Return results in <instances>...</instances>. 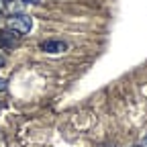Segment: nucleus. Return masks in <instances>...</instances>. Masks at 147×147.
Wrapping results in <instances>:
<instances>
[{"mask_svg": "<svg viewBox=\"0 0 147 147\" xmlns=\"http://www.w3.org/2000/svg\"><path fill=\"white\" fill-rule=\"evenodd\" d=\"M23 2H29V4H37V2H41V0H23Z\"/></svg>", "mask_w": 147, "mask_h": 147, "instance_id": "nucleus-5", "label": "nucleus"}, {"mask_svg": "<svg viewBox=\"0 0 147 147\" xmlns=\"http://www.w3.org/2000/svg\"><path fill=\"white\" fill-rule=\"evenodd\" d=\"M41 51H45V53H63V51H67V43L61 41V39H49V41L41 43Z\"/></svg>", "mask_w": 147, "mask_h": 147, "instance_id": "nucleus-2", "label": "nucleus"}, {"mask_svg": "<svg viewBox=\"0 0 147 147\" xmlns=\"http://www.w3.org/2000/svg\"><path fill=\"white\" fill-rule=\"evenodd\" d=\"M131 147H141V145H131Z\"/></svg>", "mask_w": 147, "mask_h": 147, "instance_id": "nucleus-9", "label": "nucleus"}, {"mask_svg": "<svg viewBox=\"0 0 147 147\" xmlns=\"http://www.w3.org/2000/svg\"><path fill=\"white\" fill-rule=\"evenodd\" d=\"M4 8V0H0V10H2Z\"/></svg>", "mask_w": 147, "mask_h": 147, "instance_id": "nucleus-8", "label": "nucleus"}, {"mask_svg": "<svg viewBox=\"0 0 147 147\" xmlns=\"http://www.w3.org/2000/svg\"><path fill=\"white\" fill-rule=\"evenodd\" d=\"M4 65V57H2V55H0V67H2Z\"/></svg>", "mask_w": 147, "mask_h": 147, "instance_id": "nucleus-7", "label": "nucleus"}, {"mask_svg": "<svg viewBox=\"0 0 147 147\" xmlns=\"http://www.w3.org/2000/svg\"><path fill=\"white\" fill-rule=\"evenodd\" d=\"M2 90H6V80L0 78V92H2Z\"/></svg>", "mask_w": 147, "mask_h": 147, "instance_id": "nucleus-4", "label": "nucleus"}, {"mask_svg": "<svg viewBox=\"0 0 147 147\" xmlns=\"http://www.w3.org/2000/svg\"><path fill=\"white\" fill-rule=\"evenodd\" d=\"M6 25H8V31H12L16 35H27L31 31V27H33V18L29 14H21V12H18V14H12L8 18Z\"/></svg>", "mask_w": 147, "mask_h": 147, "instance_id": "nucleus-1", "label": "nucleus"}, {"mask_svg": "<svg viewBox=\"0 0 147 147\" xmlns=\"http://www.w3.org/2000/svg\"><path fill=\"white\" fill-rule=\"evenodd\" d=\"M18 39H21V35H16L12 31H4L2 35H0V43H2L6 49H12L18 45Z\"/></svg>", "mask_w": 147, "mask_h": 147, "instance_id": "nucleus-3", "label": "nucleus"}, {"mask_svg": "<svg viewBox=\"0 0 147 147\" xmlns=\"http://www.w3.org/2000/svg\"><path fill=\"white\" fill-rule=\"evenodd\" d=\"M141 147H147V135L143 137V141H141Z\"/></svg>", "mask_w": 147, "mask_h": 147, "instance_id": "nucleus-6", "label": "nucleus"}]
</instances>
